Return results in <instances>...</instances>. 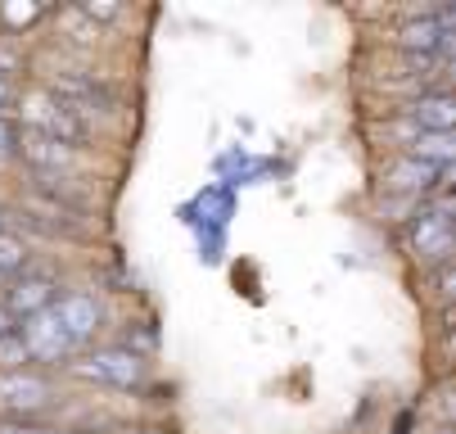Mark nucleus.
I'll return each instance as SVG.
<instances>
[{
    "mask_svg": "<svg viewBox=\"0 0 456 434\" xmlns=\"http://www.w3.org/2000/svg\"><path fill=\"white\" fill-rule=\"evenodd\" d=\"M0 335H10V317L5 313H0Z\"/></svg>",
    "mask_w": 456,
    "mask_h": 434,
    "instance_id": "aec40b11",
    "label": "nucleus"
},
{
    "mask_svg": "<svg viewBox=\"0 0 456 434\" xmlns=\"http://www.w3.org/2000/svg\"><path fill=\"white\" fill-rule=\"evenodd\" d=\"M452 37H456L452 10H434V14H425V19H416V23H407V28L398 32V41H403L411 54H438V59H447Z\"/></svg>",
    "mask_w": 456,
    "mask_h": 434,
    "instance_id": "0eeeda50",
    "label": "nucleus"
},
{
    "mask_svg": "<svg viewBox=\"0 0 456 434\" xmlns=\"http://www.w3.org/2000/svg\"><path fill=\"white\" fill-rule=\"evenodd\" d=\"M10 100H14V86H10L5 78H0V118H5V113H10Z\"/></svg>",
    "mask_w": 456,
    "mask_h": 434,
    "instance_id": "a211bd4d",
    "label": "nucleus"
},
{
    "mask_svg": "<svg viewBox=\"0 0 456 434\" xmlns=\"http://www.w3.org/2000/svg\"><path fill=\"white\" fill-rule=\"evenodd\" d=\"M73 371L82 381H95V385H113V389H136L145 381V362L132 353V348H100V353H86L73 362Z\"/></svg>",
    "mask_w": 456,
    "mask_h": 434,
    "instance_id": "20e7f679",
    "label": "nucleus"
},
{
    "mask_svg": "<svg viewBox=\"0 0 456 434\" xmlns=\"http://www.w3.org/2000/svg\"><path fill=\"white\" fill-rule=\"evenodd\" d=\"M41 176H59L63 168L73 163V150L69 145H59V141H45V136H37V132H23L19 136V145H14Z\"/></svg>",
    "mask_w": 456,
    "mask_h": 434,
    "instance_id": "9b49d317",
    "label": "nucleus"
},
{
    "mask_svg": "<svg viewBox=\"0 0 456 434\" xmlns=\"http://www.w3.org/2000/svg\"><path fill=\"white\" fill-rule=\"evenodd\" d=\"M132 434H163V430H132Z\"/></svg>",
    "mask_w": 456,
    "mask_h": 434,
    "instance_id": "412c9836",
    "label": "nucleus"
},
{
    "mask_svg": "<svg viewBox=\"0 0 456 434\" xmlns=\"http://www.w3.org/2000/svg\"><path fill=\"white\" fill-rule=\"evenodd\" d=\"M23 122H28V132H37L45 141H59V145H69V150H77L91 136V118L82 109H73L69 100H59L54 91L32 95L23 104Z\"/></svg>",
    "mask_w": 456,
    "mask_h": 434,
    "instance_id": "f03ea898",
    "label": "nucleus"
},
{
    "mask_svg": "<svg viewBox=\"0 0 456 434\" xmlns=\"http://www.w3.org/2000/svg\"><path fill=\"white\" fill-rule=\"evenodd\" d=\"M23 362H32V357H28V348H23L19 331H10V335H0V366H5V371H19Z\"/></svg>",
    "mask_w": 456,
    "mask_h": 434,
    "instance_id": "4468645a",
    "label": "nucleus"
},
{
    "mask_svg": "<svg viewBox=\"0 0 456 434\" xmlns=\"http://www.w3.org/2000/svg\"><path fill=\"white\" fill-rule=\"evenodd\" d=\"M54 403V389L41 376H28V371H5L0 376V412L5 416H32L45 412Z\"/></svg>",
    "mask_w": 456,
    "mask_h": 434,
    "instance_id": "423d86ee",
    "label": "nucleus"
},
{
    "mask_svg": "<svg viewBox=\"0 0 456 434\" xmlns=\"http://www.w3.org/2000/svg\"><path fill=\"white\" fill-rule=\"evenodd\" d=\"M14 145H19V132H14V122H10V118H0V163H5V159L14 154Z\"/></svg>",
    "mask_w": 456,
    "mask_h": 434,
    "instance_id": "2eb2a0df",
    "label": "nucleus"
},
{
    "mask_svg": "<svg viewBox=\"0 0 456 434\" xmlns=\"http://www.w3.org/2000/svg\"><path fill=\"white\" fill-rule=\"evenodd\" d=\"M23 267H28V250H23V240L0 235V285H5L10 276H19Z\"/></svg>",
    "mask_w": 456,
    "mask_h": 434,
    "instance_id": "ddd939ff",
    "label": "nucleus"
},
{
    "mask_svg": "<svg viewBox=\"0 0 456 434\" xmlns=\"http://www.w3.org/2000/svg\"><path fill=\"white\" fill-rule=\"evenodd\" d=\"M403 118L411 122L416 132H434V136H443V132H452L456 104H452L447 91H434V95H420V100L403 104Z\"/></svg>",
    "mask_w": 456,
    "mask_h": 434,
    "instance_id": "9d476101",
    "label": "nucleus"
},
{
    "mask_svg": "<svg viewBox=\"0 0 456 434\" xmlns=\"http://www.w3.org/2000/svg\"><path fill=\"white\" fill-rule=\"evenodd\" d=\"M59 299V281L50 272H32L23 267L19 276H10L5 285H0V313L5 317H37L41 307H50Z\"/></svg>",
    "mask_w": 456,
    "mask_h": 434,
    "instance_id": "7ed1b4c3",
    "label": "nucleus"
},
{
    "mask_svg": "<svg viewBox=\"0 0 456 434\" xmlns=\"http://www.w3.org/2000/svg\"><path fill=\"white\" fill-rule=\"evenodd\" d=\"M0 434H54V430H37V425H5V421H0Z\"/></svg>",
    "mask_w": 456,
    "mask_h": 434,
    "instance_id": "f3484780",
    "label": "nucleus"
},
{
    "mask_svg": "<svg viewBox=\"0 0 456 434\" xmlns=\"http://www.w3.org/2000/svg\"><path fill=\"white\" fill-rule=\"evenodd\" d=\"M91 19H118V5H86Z\"/></svg>",
    "mask_w": 456,
    "mask_h": 434,
    "instance_id": "6ab92c4d",
    "label": "nucleus"
},
{
    "mask_svg": "<svg viewBox=\"0 0 456 434\" xmlns=\"http://www.w3.org/2000/svg\"><path fill=\"white\" fill-rule=\"evenodd\" d=\"M37 19H41V10H37V5H23V10H5V23H23V28H28V23H37Z\"/></svg>",
    "mask_w": 456,
    "mask_h": 434,
    "instance_id": "dca6fc26",
    "label": "nucleus"
},
{
    "mask_svg": "<svg viewBox=\"0 0 456 434\" xmlns=\"http://www.w3.org/2000/svg\"><path fill=\"white\" fill-rule=\"evenodd\" d=\"M100 322H104V307L95 294H63L19 326V340L37 362H69L95 340Z\"/></svg>",
    "mask_w": 456,
    "mask_h": 434,
    "instance_id": "f257e3e1",
    "label": "nucleus"
},
{
    "mask_svg": "<svg viewBox=\"0 0 456 434\" xmlns=\"http://www.w3.org/2000/svg\"><path fill=\"white\" fill-rule=\"evenodd\" d=\"M407 244L420 263H447L452 250V222H447V200L429 204L416 213V222L407 226Z\"/></svg>",
    "mask_w": 456,
    "mask_h": 434,
    "instance_id": "39448f33",
    "label": "nucleus"
},
{
    "mask_svg": "<svg viewBox=\"0 0 456 434\" xmlns=\"http://www.w3.org/2000/svg\"><path fill=\"white\" fill-rule=\"evenodd\" d=\"M407 159L452 168V132H443V136H434V132H416V136L407 141Z\"/></svg>",
    "mask_w": 456,
    "mask_h": 434,
    "instance_id": "f8f14e48",
    "label": "nucleus"
},
{
    "mask_svg": "<svg viewBox=\"0 0 456 434\" xmlns=\"http://www.w3.org/2000/svg\"><path fill=\"white\" fill-rule=\"evenodd\" d=\"M443 434H447V430H443Z\"/></svg>",
    "mask_w": 456,
    "mask_h": 434,
    "instance_id": "4be33fe9",
    "label": "nucleus"
},
{
    "mask_svg": "<svg viewBox=\"0 0 456 434\" xmlns=\"http://www.w3.org/2000/svg\"><path fill=\"white\" fill-rule=\"evenodd\" d=\"M447 172L452 168H438V163H420V159H398L394 168H388V176H384V185L388 191H411V195H434V191H443V181H447Z\"/></svg>",
    "mask_w": 456,
    "mask_h": 434,
    "instance_id": "1a4fd4ad",
    "label": "nucleus"
},
{
    "mask_svg": "<svg viewBox=\"0 0 456 434\" xmlns=\"http://www.w3.org/2000/svg\"><path fill=\"white\" fill-rule=\"evenodd\" d=\"M50 91H54L59 100H69L73 109H82L86 118H91L95 109H113V86H109L104 78H95V73H59V78L50 82Z\"/></svg>",
    "mask_w": 456,
    "mask_h": 434,
    "instance_id": "6e6552de",
    "label": "nucleus"
}]
</instances>
